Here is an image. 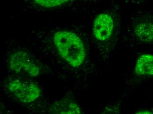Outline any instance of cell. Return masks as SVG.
<instances>
[{"instance_id": "5", "label": "cell", "mask_w": 153, "mask_h": 114, "mask_svg": "<svg viewBox=\"0 0 153 114\" xmlns=\"http://www.w3.org/2000/svg\"><path fill=\"white\" fill-rule=\"evenodd\" d=\"M52 113L59 114H80L82 111L80 107L72 100H59L54 103L50 108Z\"/></svg>"}, {"instance_id": "4", "label": "cell", "mask_w": 153, "mask_h": 114, "mask_svg": "<svg viewBox=\"0 0 153 114\" xmlns=\"http://www.w3.org/2000/svg\"><path fill=\"white\" fill-rule=\"evenodd\" d=\"M114 29V23L112 17L106 13L98 15L93 23V35L97 40H107L112 35Z\"/></svg>"}, {"instance_id": "1", "label": "cell", "mask_w": 153, "mask_h": 114, "mask_svg": "<svg viewBox=\"0 0 153 114\" xmlns=\"http://www.w3.org/2000/svg\"><path fill=\"white\" fill-rule=\"evenodd\" d=\"M53 41L59 55L71 66L77 67L84 63V44L75 33L66 30L57 31L54 33Z\"/></svg>"}, {"instance_id": "6", "label": "cell", "mask_w": 153, "mask_h": 114, "mask_svg": "<svg viewBox=\"0 0 153 114\" xmlns=\"http://www.w3.org/2000/svg\"><path fill=\"white\" fill-rule=\"evenodd\" d=\"M135 73L139 76H153V55H141L136 63Z\"/></svg>"}, {"instance_id": "7", "label": "cell", "mask_w": 153, "mask_h": 114, "mask_svg": "<svg viewBox=\"0 0 153 114\" xmlns=\"http://www.w3.org/2000/svg\"><path fill=\"white\" fill-rule=\"evenodd\" d=\"M134 32L141 41H153V23L152 22L146 21L139 23L135 27Z\"/></svg>"}, {"instance_id": "8", "label": "cell", "mask_w": 153, "mask_h": 114, "mask_svg": "<svg viewBox=\"0 0 153 114\" xmlns=\"http://www.w3.org/2000/svg\"><path fill=\"white\" fill-rule=\"evenodd\" d=\"M71 0H32L37 5L45 8L59 7L67 3Z\"/></svg>"}, {"instance_id": "2", "label": "cell", "mask_w": 153, "mask_h": 114, "mask_svg": "<svg viewBox=\"0 0 153 114\" xmlns=\"http://www.w3.org/2000/svg\"><path fill=\"white\" fill-rule=\"evenodd\" d=\"M9 68L15 73L30 77L38 76L41 69L26 52L17 51L9 57Z\"/></svg>"}, {"instance_id": "3", "label": "cell", "mask_w": 153, "mask_h": 114, "mask_svg": "<svg viewBox=\"0 0 153 114\" xmlns=\"http://www.w3.org/2000/svg\"><path fill=\"white\" fill-rule=\"evenodd\" d=\"M8 88L15 98L24 104L33 102L41 96L40 88L32 82L14 79L8 83Z\"/></svg>"}]
</instances>
